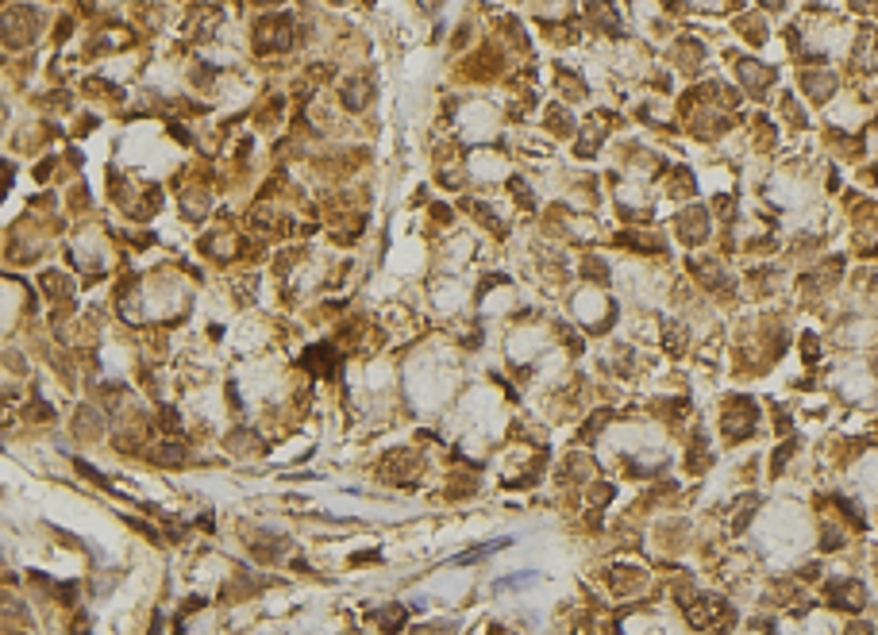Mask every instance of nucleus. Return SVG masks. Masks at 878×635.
<instances>
[{
    "label": "nucleus",
    "instance_id": "obj_1",
    "mask_svg": "<svg viewBox=\"0 0 878 635\" xmlns=\"http://www.w3.org/2000/svg\"><path fill=\"white\" fill-rule=\"evenodd\" d=\"M828 601L836 604V608H863V589L855 585V581H832L828 589Z\"/></svg>",
    "mask_w": 878,
    "mask_h": 635
}]
</instances>
